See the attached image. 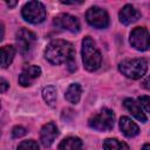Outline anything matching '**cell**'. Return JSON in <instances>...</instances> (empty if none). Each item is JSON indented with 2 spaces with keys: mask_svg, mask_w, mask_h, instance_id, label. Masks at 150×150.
Returning a JSON list of instances; mask_svg holds the SVG:
<instances>
[{
  "mask_svg": "<svg viewBox=\"0 0 150 150\" xmlns=\"http://www.w3.org/2000/svg\"><path fill=\"white\" fill-rule=\"evenodd\" d=\"M142 150H150V144H144Z\"/></svg>",
  "mask_w": 150,
  "mask_h": 150,
  "instance_id": "25",
  "label": "cell"
},
{
  "mask_svg": "<svg viewBox=\"0 0 150 150\" xmlns=\"http://www.w3.org/2000/svg\"><path fill=\"white\" fill-rule=\"evenodd\" d=\"M138 102L144 108V110L150 114V96H139L138 97Z\"/></svg>",
  "mask_w": 150,
  "mask_h": 150,
  "instance_id": "21",
  "label": "cell"
},
{
  "mask_svg": "<svg viewBox=\"0 0 150 150\" xmlns=\"http://www.w3.org/2000/svg\"><path fill=\"white\" fill-rule=\"evenodd\" d=\"M120 21L123 25H130L135 21H137L141 18V13L132 6V5H125L118 13Z\"/></svg>",
  "mask_w": 150,
  "mask_h": 150,
  "instance_id": "12",
  "label": "cell"
},
{
  "mask_svg": "<svg viewBox=\"0 0 150 150\" xmlns=\"http://www.w3.org/2000/svg\"><path fill=\"white\" fill-rule=\"evenodd\" d=\"M22 16L30 23H41L46 19V9L40 1H29L22 7Z\"/></svg>",
  "mask_w": 150,
  "mask_h": 150,
  "instance_id": "4",
  "label": "cell"
},
{
  "mask_svg": "<svg viewBox=\"0 0 150 150\" xmlns=\"http://www.w3.org/2000/svg\"><path fill=\"white\" fill-rule=\"evenodd\" d=\"M15 42H16L19 53L21 55L26 56L33 50V48L35 46V42H36V36L33 32H30L26 28H21L16 33Z\"/></svg>",
  "mask_w": 150,
  "mask_h": 150,
  "instance_id": "6",
  "label": "cell"
},
{
  "mask_svg": "<svg viewBox=\"0 0 150 150\" xmlns=\"http://www.w3.org/2000/svg\"><path fill=\"white\" fill-rule=\"evenodd\" d=\"M59 135V129L54 123H47L42 127L41 131H40V139L43 146H50L53 144V142L55 141V138Z\"/></svg>",
  "mask_w": 150,
  "mask_h": 150,
  "instance_id": "11",
  "label": "cell"
},
{
  "mask_svg": "<svg viewBox=\"0 0 150 150\" xmlns=\"http://www.w3.org/2000/svg\"><path fill=\"white\" fill-rule=\"evenodd\" d=\"M142 87L145 88V89H148V90H150V75L146 76V77L142 81Z\"/></svg>",
  "mask_w": 150,
  "mask_h": 150,
  "instance_id": "23",
  "label": "cell"
},
{
  "mask_svg": "<svg viewBox=\"0 0 150 150\" xmlns=\"http://www.w3.org/2000/svg\"><path fill=\"white\" fill-rule=\"evenodd\" d=\"M120 129L121 131L127 136V137H135L136 135H138L139 132V129H138V125L132 122L129 117L127 116H123L121 117L120 120Z\"/></svg>",
  "mask_w": 150,
  "mask_h": 150,
  "instance_id": "13",
  "label": "cell"
},
{
  "mask_svg": "<svg viewBox=\"0 0 150 150\" xmlns=\"http://www.w3.org/2000/svg\"><path fill=\"white\" fill-rule=\"evenodd\" d=\"M53 23L57 28L69 30L71 33H77L80 30V21L77 20V18L74 15L67 14V13L56 15L53 20Z\"/></svg>",
  "mask_w": 150,
  "mask_h": 150,
  "instance_id": "9",
  "label": "cell"
},
{
  "mask_svg": "<svg viewBox=\"0 0 150 150\" xmlns=\"http://www.w3.org/2000/svg\"><path fill=\"white\" fill-rule=\"evenodd\" d=\"M41 74V69L39 66H25L20 76H19V83L22 87H28L30 86Z\"/></svg>",
  "mask_w": 150,
  "mask_h": 150,
  "instance_id": "10",
  "label": "cell"
},
{
  "mask_svg": "<svg viewBox=\"0 0 150 150\" xmlns=\"http://www.w3.org/2000/svg\"><path fill=\"white\" fill-rule=\"evenodd\" d=\"M104 150H129V146L116 138H107L103 142Z\"/></svg>",
  "mask_w": 150,
  "mask_h": 150,
  "instance_id": "18",
  "label": "cell"
},
{
  "mask_svg": "<svg viewBox=\"0 0 150 150\" xmlns=\"http://www.w3.org/2000/svg\"><path fill=\"white\" fill-rule=\"evenodd\" d=\"M7 5H8L9 7H13V6H15V5H16V1H12V2H7Z\"/></svg>",
  "mask_w": 150,
  "mask_h": 150,
  "instance_id": "26",
  "label": "cell"
},
{
  "mask_svg": "<svg viewBox=\"0 0 150 150\" xmlns=\"http://www.w3.org/2000/svg\"><path fill=\"white\" fill-rule=\"evenodd\" d=\"M82 61L84 68L89 71H94L100 68L102 62V56L97 49L95 42L90 36H86L82 40Z\"/></svg>",
  "mask_w": 150,
  "mask_h": 150,
  "instance_id": "2",
  "label": "cell"
},
{
  "mask_svg": "<svg viewBox=\"0 0 150 150\" xmlns=\"http://www.w3.org/2000/svg\"><path fill=\"white\" fill-rule=\"evenodd\" d=\"M86 19L88 23L95 28H107L109 25L108 13L97 6L90 7L86 13Z\"/></svg>",
  "mask_w": 150,
  "mask_h": 150,
  "instance_id": "8",
  "label": "cell"
},
{
  "mask_svg": "<svg viewBox=\"0 0 150 150\" xmlns=\"http://www.w3.org/2000/svg\"><path fill=\"white\" fill-rule=\"evenodd\" d=\"M75 55L73 45L66 40H54L48 43L45 50V57L53 64L67 63V61Z\"/></svg>",
  "mask_w": 150,
  "mask_h": 150,
  "instance_id": "1",
  "label": "cell"
},
{
  "mask_svg": "<svg viewBox=\"0 0 150 150\" xmlns=\"http://www.w3.org/2000/svg\"><path fill=\"white\" fill-rule=\"evenodd\" d=\"M0 83H1V84H0V86H1V89H0V90H1V93H5V91L7 90V88H8V83H7L4 79L0 80Z\"/></svg>",
  "mask_w": 150,
  "mask_h": 150,
  "instance_id": "24",
  "label": "cell"
},
{
  "mask_svg": "<svg viewBox=\"0 0 150 150\" xmlns=\"http://www.w3.org/2000/svg\"><path fill=\"white\" fill-rule=\"evenodd\" d=\"M81 93H82L81 86L79 83H73L68 87V89L64 94V97L68 102H70L73 104H76L81 98Z\"/></svg>",
  "mask_w": 150,
  "mask_h": 150,
  "instance_id": "15",
  "label": "cell"
},
{
  "mask_svg": "<svg viewBox=\"0 0 150 150\" xmlns=\"http://www.w3.org/2000/svg\"><path fill=\"white\" fill-rule=\"evenodd\" d=\"M148 69V63L144 59H131L120 62L118 70L129 79H141Z\"/></svg>",
  "mask_w": 150,
  "mask_h": 150,
  "instance_id": "3",
  "label": "cell"
},
{
  "mask_svg": "<svg viewBox=\"0 0 150 150\" xmlns=\"http://www.w3.org/2000/svg\"><path fill=\"white\" fill-rule=\"evenodd\" d=\"M114 120H115L114 111L105 108L89 120V125L90 128L98 131H108L112 129Z\"/></svg>",
  "mask_w": 150,
  "mask_h": 150,
  "instance_id": "5",
  "label": "cell"
},
{
  "mask_svg": "<svg viewBox=\"0 0 150 150\" xmlns=\"http://www.w3.org/2000/svg\"><path fill=\"white\" fill-rule=\"evenodd\" d=\"M129 42L135 49L144 52L150 47V35L144 27H136L130 33Z\"/></svg>",
  "mask_w": 150,
  "mask_h": 150,
  "instance_id": "7",
  "label": "cell"
},
{
  "mask_svg": "<svg viewBox=\"0 0 150 150\" xmlns=\"http://www.w3.org/2000/svg\"><path fill=\"white\" fill-rule=\"evenodd\" d=\"M57 150H82V142L79 137H67L59 144Z\"/></svg>",
  "mask_w": 150,
  "mask_h": 150,
  "instance_id": "16",
  "label": "cell"
},
{
  "mask_svg": "<svg viewBox=\"0 0 150 150\" xmlns=\"http://www.w3.org/2000/svg\"><path fill=\"white\" fill-rule=\"evenodd\" d=\"M25 134H26V129H25L23 127H20V125L14 127L13 130H12V136H13L14 138L21 137V136H23Z\"/></svg>",
  "mask_w": 150,
  "mask_h": 150,
  "instance_id": "22",
  "label": "cell"
},
{
  "mask_svg": "<svg viewBox=\"0 0 150 150\" xmlns=\"http://www.w3.org/2000/svg\"><path fill=\"white\" fill-rule=\"evenodd\" d=\"M14 55H15V49L13 46H9V45L2 46L1 47V67L7 68L13 61Z\"/></svg>",
  "mask_w": 150,
  "mask_h": 150,
  "instance_id": "17",
  "label": "cell"
},
{
  "mask_svg": "<svg viewBox=\"0 0 150 150\" xmlns=\"http://www.w3.org/2000/svg\"><path fill=\"white\" fill-rule=\"evenodd\" d=\"M18 150H39V145L35 141L29 139V141H23L19 144Z\"/></svg>",
  "mask_w": 150,
  "mask_h": 150,
  "instance_id": "20",
  "label": "cell"
},
{
  "mask_svg": "<svg viewBox=\"0 0 150 150\" xmlns=\"http://www.w3.org/2000/svg\"><path fill=\"white\" fill-rule=\"evenodd\" d=\"M123 104H124V107L128 109V111L131 112V115H132L135 118H137V120L141 121V122H145V121H146V116H145L144 112L142 111L139 103H137V102L134 101L132 98H125V100L123 101Z\"/></svg>",
  "mask_w": 150,
  "mask_h": 150,
  "instance_id": "14",
  "label": "cell"
},
{
  "mask_svg": "<svg viewBox=\"0 0 150 150\" xmlns=\"http://www.w3.org/2000/svg\"><path fill=\"white\" fill-rule=\"evenodd\" d=\"M42 97H43L45 102L48 105L54 107L55 103H56V89H55V87L48 86V87L43 88V90H42Z\"/></svg>",
  "mask_w": 150,
  "mask_h": 150,
  "instance_id": "19",
  "label": "cell"
}]
</instances>
